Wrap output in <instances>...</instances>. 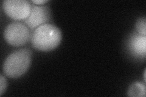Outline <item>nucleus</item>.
<instances>
[{"label":"nucleus","mask_w":146,"mask_h":97,"mask_svg":"<svg viewBox=\"0 0 146 97\" xmlns=\"http://www.w3.org/2000/svg\"><path fill=\"white\" fill-rule=\"evenodd\" d=\"M51 19V12L46 6L33 5L28 18L25 20L27 26L31 29L47 24Z\"/></svg>","instance_id":"nucleus-5"},{"label":"nucleus","mask_w":146,"mask_h":97,"mask_svg":"<svg viewBox=\"0 0 146 97\" xmlns=\"http://www.w3.org/2000/svg\"><path fill=\"white\" fill-rule=\"evenodd\" d=\"M145 86L141 82H135L129 86L127 90V95L132 97H145Z\"/></svg>","instance_id":"nucleus-7"},{"label":"nucleus","mask_w":146,"mask_h":97,"mask_svg":"<svg viewBox=\"0 0 146 97\" xmlns=\"http://www.w3.org/2000/svg\"><path fill=\"white\" fill-rule=\"evenodd\" d=\"M129 51L138 58H145L146 55V36L139 34L131 36L128 45Z\"/></svg>","instance_id":"nucleus-6"},{"label":"nucleus","mask_w":146,"mask_h":97,"mask_svg":"<svg viewBox=\"0 0 146 97\" xmlns=\"http://www.w3.org/2000/svg\"><path fill=\"white\" fill-rule=\"evenodd\" d=\"M3 35L6 42L14 47L25 45L31 36L29 27L20 22L9 24L4 30Z\"/></svg>","instance_id":"nucleus-3"},{"label":"nucleus","mask_w":146,"mask_h":97,"mask_svg":"<svg viewBox=\"0 0 146 97\" xmlns=\"http://www.w3.org/2000/svg\"><path fill=\"white\" fill-rule=\"evenodd\" d=\"M32 52L28 49H21L11 53L3 66L4 74L11 78H18L24 75L31 63Z\"/></svg>","instance_id":"nucleus-2"},{"label":"nucleus","mask_w":146,"mask_h":97,"mask_svg":"<svg viewBox=\"0 0 146 97\" xmlns=\"http://www.w3.org/2000/svg\"><path fill=\"white\" fill-rule=\"evenodd\" d=\"M61 40L60 30L56 26L49 23L36 28L31 39L33 48L43 52L54 50L60 44Z\"/></svg>","instance_id":"nucleus-1"},{"label":"nucleus","mask_w":146,"mask_h":97,"mask_svg":"<svg viewBox=\"0 0 146 97\" xmlns=\"http://www.w3.org/2000/svg\"><path fill=\"white\" fill-rule=\"evenodd\" d=\"M32 6L27 0H4L2 8L6 15L13 20H26L31 13Z\"/></svg>","instance_id":"nucleus-4"},{"label":"nucleus","mask_w":146,"mask_h":97,"mask_svg":"<svg viewBox=\"0 0 146 97\" xmlns=\"http://www.w3.org/2000/svg\"><path fill=\"white\" fill-rule=\"evenodd\" d=\"M7 86V81L6 77L3 75H1L0 76V96L5 92Z\"/></svg>","instance_id":"nucleus-9"},{"label":"nucleus","mask_w":146,"mask_h":97,"mask_svg":"<svg viewBox=\"0 0 146 97\" xmlns=\"http://www.w3.org/2000/svg\"><path fill=\"white\" fill-rule=\"evenodd\" d=\"M144 81L145 82V70H144Z\"/></svg>","instance_id":"nucleus-11"},{"label":"nucleus","mask_w":146,"mask_h":97,"mask_svg":"<svg viewBox=\"0 0 146 97\" xmlns=\"http://www.w3.org/2000/svg\"><path fill=\"white\" fill-rule=\"evenodd\" d=\"M32 2L36 5H42V4L48 3V1L47 0H33Z\"/></svg>","instance_id":"nucleus-10"},{"label":"nucleus","mask_w":146,"mask_h":97,"mask_svg":"<svg viewBox=\"0 0 146 97\" xmlns=\"http://www.w3.org/2000/svg\"><path fill=\"white\" fill-rule=\"evenodd\" d=\"M135 29L138 34L146 36V19L145 16L139 18L137 20L135 23Z\"/></svg>","instance_id":"nucleus-8"}]
</instances>
